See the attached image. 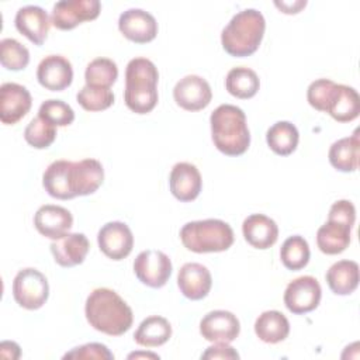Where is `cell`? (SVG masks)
Returning a JSON list of instances; mask_svg holds the SVG:
<instances>
[{
    "label": "cell",
    "mask_w": 360,
    "mask_h": 360,
    "mask_svg": "<svg viewBox=\"0 0 360 360\" xmlns=\"http://www.w3.org/2000/svg\"><path fill=\"white\" fill-rule=\"evenodd\" d=\"M225 87L229 94H232L236 98H252L259 87L260 80L255 70L246 66H236L232 68L225 79Z\"/></svg>",
    "instance_id": "cell-30"
},
{
    "label": "cell",
    "mask_w": 360,
    "mask_h": 360,
    "mask_svg": "<svg viewBox=\"0 0 360 360\" xmlns=\"http://www.w3.org/2000/svg\"><path fill=\"white\" fill-rule=\"evenodd\" d=\"M240 332V323L236 315L225 309L208 312L200 322V333L208 342L231 343Z\"/></svg>",
    "instance_id": "cell-14"
},
{
    "label": "cell",
    "mask_w": 360,
    "mask_h": 360,
    "mask_svg": "<svg viewBox=\"0 0 360 360\" xmlns=\"http://www.w3.org/2000/svg\"><path fill=\"white\" fill-rule=\"evenodd\" d=\"M134 273L142 284L160 288L170 278L172 262L166 253L148 249L141 252L134 260Z\"/></svg>",
    "instance_id": "cell-9"
},
{
    "label": "cell",
    "mask_w": 360,
    "mask_h": 360,
    "mask_svg": "<svg viewBox=\"0 0 360 360\" xmlns=\"http://www.w3.org/2000/svg\"><path fill=\"white\" fill-rule=\"evenodd\" d=\"M352 226L328 219L316 232V245L319 250L325 255H338L346 250L350 243Z\"/></svg>",
    "instance_id": "cell-25"
},
{
    "label": "cell",
    "mask_w": 360,
    "mask_h": 360,
    "mask_svg": "<svg viewBox=\"0 0 360 360\" xmlns=\"http://www.w3.org/2000/svg\"><path fill=\"white\" fill-rule=\"evenodd\" d=\"M49 248L53 260L59 266L73 267L84 262L90 249V243L84 233L73 232L53 240Z\"/></svg>",
    "instance_id": "cell-21"
},
{
    "label": "cell",
    "mask_w": 360,
    "mask_h": 360,
    "mask_svg": "<svg viewBox=\"0 0 360 360\" xmlns=\"http://www.w3.org/2000/svg\"><path fill=\"white\" fill-rule=\"evenodd\" d=\"M32 105V97L27 87L7 82L0 86V121L14 125L27 115Z\"/></svg>",
    "instance_id": "cell-13"
},
{
    "label": "cell",
    "mask_w": 360,
    "mask_h": 360,
    "mask_svg": "<svg viewBox=\"0 0 360 360\" xmlns=\"http://www.w3.org/2000/svg\"><path fill=\"white\" fill-rule=\"evenodd\" d=\"M38 117L44 118L55 127H66L75 121V111L65 101L49 98L39 105Z\"/></svg>",
    "instance_id": "cell-35"
},
{
    "label": "cell",
    "mask_w": 360,
    "mask_h": 360,
    "mask_svg": "<svg viewBox=\"0 0 360 360\" xmlns=\"http://www.w3.org/2000/svg\"><path fill=\"white\" fill-rule=\"evenodd\" d=\"M309 245L300 235L287 238L280 249L281 263L285 269L292 271L304 269L309 262Z\"/></svg>",
    "instance_id": "cell-32"
},
{
    "label": "cell",
    "mask_w": 360,
    "mask_h": 360,
    "mask_svg": "<svg viewBox=\"0 0 360 360\" xmlns=\"http://www.w3.org/2000/svg\"><path fill=\"white\" fill-rule=\"evenodd\" d=\"M169 186L172 194L179 201H193L198 197L202 187L201 174L198 169L188 162L176 163L169 176Z\"/></svg>",
    "instance_id": "cell-19"
},
{
    "label": "cell",
    "mask_w": 360,
    "mask_h": 360,
    "mask_svg": "<svg viewBox=\"0 0 360 360\" xmlns=\"http://www.w3.org/2000/svg\"><path fill=\"white\" fill-rule=\"evenodd\" d=\"M266 21L260 11L246 8L236 13L221 32V44L226 53L245 58L255 53L263 39Z\"/></svg>",
    "instance_id": "cell-5"
},
{
    "label": "cell",
    "mask_w": 360,
    "mask_h": 360,
    "mask_svg": "<svg viewBox=\"0 0 360 360\" xmlns=\"http://www.w3.org/2000/svg\"><path fill=\"white\" fill-rule=\"evenodd\" d=\"M245 240L256 249H269L277 242L278 226L264 214H252L242 224Z\"/></svg>",
    "instance_id": "cell-23"
},
{
    "label": "cell",
    "mask_w": 360,
    "mask_h": 360,
    "mask_svg": "<svg viewBox=\"0 0 360 360\" xmlns=\"http://www.w3.org/2000/svg\"><path fill=\"white\" fill-rule=\"evenodd\" d=\"M322 297L318 280L312 276H301L288 283L284 291V304L287 309L295 315L314 311Z\"/></svg>",
    "instance_id": "cell-10"
},
{
    "label": "cell",
    "mask_w": 360,
    "mask_h": 360,
    "mask_svg": "<svg viewBox=\"0 0 360 360\" xmlns=\"http://www.w3.org/2000/svg\"><path fill=\"white\" fill-rule=\"evenodd\" d=\"M210 124L212 142L219 152L228 156H239L248 150L250 132L242 108L221 104L211 112Z\"/></svg>",
    "instance_id": "cell-3"
},
{
    "label": "cell",
    "mask_w": 360,
    "mask_h": 360,
    "mask_svg": "<svg viewBox=\"0 0 360 360\" xmlns=\"http://www.w3.org/2000/svg\"><path fill=\"white\" fill-rule=\"evenodd\" d=\"M56 127L41 117H35L24 129V139L35 149H45L53 143Z\"/></svg>",
    "instance_id": "cell-34"
},
{
    "label": "cell",
    "mask_w": 360,
    "mask_h": 360,
    "mask_svg": "<svg viewBox=\"0 0 360 360\" xmlns=\"http://www.w3.org/2000/svg\"><path fill=\"white\" fill-rule=\"evenodd\" d=\"M159 73L155 63L146 58H134L125 69L124 101L136 114L150 112L158 104Z\"/></svg>",
    "instance_id": "cell-4"
},
{
    "label": "cell",
    "mask_w": 360,
    "mask_h": 360,
    "mask_svg": "<svg viewBox=\"0 0 360 360\" xmlns=\"http://www.w3.org/2000/svg\"><path fill=\"white\" fill-rule=\"evenodd\" d=\"M15 28L32 44L42 45L48 37L51 20L46 11L39 6L21 7L14 18Z\"/></svg>",
    "instance_id": "cell-20"
},
{
    "label": "cell",
    "mask_w": 360,
    "mask_h": 360,
    "mask_svg": "<svg viewBox=\"0 0 360 360\" xmlns=\"http://www.w3.org/2000/svg\"><path fill=\"white\" fill-rule=\"evenodd\" d=\"M118 77V68L112 59L96 58L93 59L84 72L86 86L110 89Z\"/></svg>",
    "instance_id": "cell-31"
},
{
    "label": "cell",
    "mask_w": 360,
    "mask_h": 360,
    "mask_svg": "<svg viewBox=\"0 0 360 360\" xmlns=\"http://www.w3.org/2000/svg\"><path fill=\"white\" fill-rule=\"evenodd\" d=\"M173 97L183 110L200 111L211 103L212 91L205 79L197 75H187L176 83Z\"/></svg>",
    "instance_id": "cell-12"
},
{
    "label": "cell",
    "mask_w": 360,
    "mask_h": 360,
    "mask_svg": "<svg viewBox=\"0 0 360 360\" xmlns=\"http://www.w3.org/2000/svg\"><path fill=\"white\" fill-rule=\"evenodd\" d=\"M326 283L338 295H349L359 285V264L353 260H339L326 271Z\"/></svg>",
    "instance_id": "cell-26"
},
{
    "label": "cell",
    "mask_w": 360,
    "mask_h": 360,
    "mask_svg": "<svg viewBox=\"0 0 360 360\" xmlns=\"http://www.w3.org/2000/svg\"><path fill=\"white\" fill-rule=\"evenodd\" d=\"M63 359H101L111 360L114 354L108 350L105 345L101 343H86L83 346L72 349L69 353L63 356Z\"/></svg>",
    "instance_id": "cell-38"
},
{
    "label": "cell",
    "mask_w": 360,
    "mask_h": 360,
    "mask_svg": "<svg viewBox=\"0 0 360 360\" xmlns=\"http://www.w3.org/2000/svg\"><path fill=\"white\" fill-rule=\"evenodd\" d=\"M183 246L194 253H211L228 250L233 243V231L222 219L191 221L180 229Z\"/></svg>",
    "instance_id": "cell-6"
},
{
    "label": "cell",
    "mask_w": 360,
    "mask_h": 360,
    "mask_svg": "<svg viewBox=\"0 0 360 360\" xmlns=\"http://www.w3.org/2000/svg\"><path fill=\"white\" fill-rule=\"evenodd\" d=\"M76 100L86 111H103L112 105L114 93L110 89L83 86L79 90Z\"/></svg>",
    "instance_id": "cell-36"
},
{
    "label": "cell",
    "mask_w": 360,
    "mask_h": 360,
    "mask_svg": "<svg viewBox=\"0 0 360 360\" xmlns=\"http://www.w3.org/2000/svg\"><path fill=\"white\" fill-rule=\"evenodd\" d=\"M100 250L112 260L125 259L134 248V236L129 226L121 221H111L103 225L97 235Z\"/></svg>",
    "instance_id": "cell-11"
},
{
    "label": "cell",
    "mask_w": 360,
    "mask_h": 360,
    "mask_svg": "<svg viewBox=\"0 0 360 360\" xmlns=\"http://www.w3.org/2000/svg\"><path fill=\"white\" fill-rule=\"evenodd\" d=\"M13 297L25 309L41 308L49 297L46 277L34 267L20 270L13 280Z\"/></svg>",
    "instance_id": "cell-7"
},
{
    "label": "cell",
    "mask_w": 360,
    "mask_h": 360,
    "mask_svg": "<svg viewBox=\"0 0 360 360\" xmlns=\"http://www.w3.org/2000/svg\"><path fill=\"white\" fill-rule=\"evenodd\" d=\"M0 62L8 70H22L30 62L28 49L14 38L0 41Z\"/></svg>",
    "instance_id": "cell-33"
},
{
    "label": "cell",
    "mask_w": 360,
    "mask_h": 360,
    "mask_svg": "<svg viewBox=\"0 0 360 360\" xmlns=\"http://www.w3.org/2000/svg\"><path fill=\"white\" fill-rule=\"evenodd\" d=\"M336 83L330 79H318L314 80L307 90V100L311 107H314L318 111L325 112L326 103L330 96V91Z\"/></svg>",
    "instance_id": "cell-37"
},
{
    "label": "cell",
    "mask_w": 360,
    "mask_h": 360,
    "mask_svg": "<svg viewBox=\"0 0 360 360\" xmlns=\"http://www.w3.org/2000/svg\"><path fill=\"white\" fill-rule=\"evenodd\" d=\"M255 333L262 342L274 345L283 342L288 336L290 322L280 311H264L255 322Z\"/></svg>",
    "instance_id": "cell-27"
},
{
    "label": "cell",
    "mask_w": 360,
    "mask_h": 360,
    "mask_svg": "<svg viewBox=\"0 0 360 360\" xmlns=\"http://www.w3.org/2000/svg\"><path fill=\"white\" fill-rule=\"evenodd\" d=\"M100 11L98 0H62L53 4L51 22L55 28L68 31L84 21L96 20Z\"/></svg>",
    "instance_id": "cell-8"
},
{
    "label": "cell",
    "mask_w": 360,
    "mask_h": 360,
    "mask_svg": "<svg viewBox=\"0 0 360 360\" xmlns=\"http://www.w3.org/2000/svg\"><path fill=\"white\" fill-rule=\"evenodd\" d=\"M177 285L186 298L198 301L208 295L212 287V277L205 266L191 262L180 267Z\"/></svg>",
    "instance_id": "cell-18"
},
{
    "label": "cell",
    "mask_w": 360,
    "mask_h": 360,
    "mask_svg": "<svg viewBox=\"0 0 360 360\" xmlns=\"http://www.w3.org/2000/svg\"><path fill=\"white\" fill-rule=\"evenodd\" d=\"M172 336V325L169 321L159 315H152L145 318L136 332L134 333V340L139 346L156 347L165 345Z\"/></svg>",
    "instance_id": "cell-28"
},
{
    "label": "cell",
    "mask_w": 360,
    "mask_h": 360,
    "mask_svg": "<svg viewBox=\"0 0 360 360\" xmlns=\"http://www.w3.org/2000/svg\"><path fill=\"white\" fill-rule=\"evenodd\" d=\"M34 225L41 235L56 240L69 233L73 225V217L65 207L45 204L37 210L34 215Z\"/></svg>",
    "instance_id": "cell-16"
},
{
    "label": "cell",
    "mask_w": 360,
    "mask_h": 360,
    "mask_svg": "<svg viewBox=\"0 0 360 360\" xmlns=\"http://www.w3.org/2000/svg\"><path fill=\"white\" fill-rule=\"evenodd\" d=\"M37 79L46 90L62 91L72 84V63L62 55H48L38 65Z\"/></svg>",
    "instance_id": "cell-17"
},
{
    "label": "cell",
    "mask_w": 360,
    "mask_h": 360,
    "mask_svg": "<svg viewBox=\"0 0 360 360\" xmlns=\"http://www.w3.org/2000/svg\"><path fill=\"white\" fill-rule=\"evenodd\" d=\"M328 219L339 221V222H343L353 228L354 221H356L354 205L349 200H339V201L333 202L329 210Z\"/></svg>",
    "instance_id": "cell-39"
},
{
    "label": "cell",
    "mask_w": 360,
    "mask_h": 360,
    "mask_svg": "<svg viewBox=\"0 0 360 360\" xmlns=\"http://www.w3.org/2000/svg\"><path fill=\"white\" fill-rule=\"evenodd\" d=\"M338 122H349L360 114V97L359 93L346 84H335L326 103V110Z\"/></svg>",
    "instance_id": "cell-22"
},
{
    "label": "cell",
    "mask_w": 360,
    "mask_h": 360,
    "mask_svg": "<svg viewBox=\"0 0 360 360\" xmlns=\"http://www.w3.org/2000/svg\"><path fill=\"white\" fill-rule=\"evenodd\" d=\"M86 319L96 330L110 336H121L134 322L131 307L111 288L93 290L84 305Z\"/></svg>",
    "instance_id": "cell-2"
},
{
    "label": "cell",
    "mask_w": 360,
    "mask_h": 360,
    "mask_svg": "<svg viewBox=\"0 0 360 360\" xmlns=\"http://www.w3.org/2000/svg\"><path fill=\"white\" fill-rule=\"evenodd\" d=\"M201 359H239V354L229 343L217 342L201 354Z\"/></svg>",
    "instance_id": "cell-40"
},
{
    "label": "cell",
    "mask_w": 360,
    "mask_h": 360,
    "mask_svg": "<svg viewBox=\"0 0 360 360\" xmlns=\"http://www.w3.org/2000/svg\"><path fill=\"white\" fill-rule=\"evenodd\" d=\"M360 156V138L359 129H354L352 136L338 139L332 143L328 158L330 165L343 173L356 172L359 169Z\"/></svg>",
    "instance_id": "cell-24"
},
{
    "label": "cell",
    "mask_w": 360,
    "mask_h": 360,
    "mask_svg": "<svg viewBox=\"0 0 360 360\" xmlns=\"http://www.w3.org/2000/svg\"><path fill=\"white\" fill-rule=\"evenodd\" d=\"M266 141L274 153L287 156L297 149L300 134L297 127L290 121H277L267 129Z\"/></svg>",
    "instance_id": "cell-29"
},
{
    "label": "cell",
    "mask_w": 360,
    "mask_h": 360,
    "mask_svg": "<svg viewBox=\"0 0 360 360\" xmlns=\"http://www.w3.org/2000/svg\"><path fill=\"white\" fill-rule=\"evenodd\" d=\"M121 34L136 44H146L155 39L158 22L155 17L142 8H128L118 18Z\"/></svg>",
    "instance_id": "cell-15"
},
{
    "label": "cell",
    "mask_w": 360,
    "mask_h": 360,
    "mask_svg": "<svg viewBox=\"0 0 360 360\" xmlns=\"http://www.w3.org/2000/svg\"><path fill=\"white\" fill-rule=\"evenodd\" d=\"M276 4V7H278L283 13H285V14H295V13H298L302 7H305V4H307V1L304 0V1H301V0H298V1H294V3H290V1H276L274 3Z\"/></svg>",
    "instance_id": "cell-41"
},
{
    "label": "cell",
    "mask_w": 360,
    "mask_h": 360,
    "mask_svg": "<svg viewBox=\"0 0 360 360\" xmlns=\"http://www.w3.org/2000/svg\"><path fill=\"white\" fill-rule=\"evenodd\" d=\"M138 357H150V359H159L155 353H131L128 354V359H138Z\"/></svg>",
    "instance_id": "cell-42"
},
{
    "label": "cell",
    "mask_w": 360,
    "mask_h": 360,
    "mask_svg": "<svg viewBox=\"0 0 360 360\" xmlns=\"http://www.w3.org/2000/svg\"><path fill=\"white\" fill-rule=\"evenodd\" d=\"M104 169L96 159L79 162L55 160L44 172L42 186L45 191L58 200H70L77 195H89L103 184Z\"/></svg>",
    "instance_id": "cell-1"
}]
</instances>
